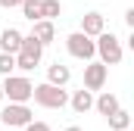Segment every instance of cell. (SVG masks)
<instances>
[{
  "mask_svg": "<svg viewBox=\"0 0 134 131\" xmlns=\"http://www.w3.org/2000/svg\"><path fill=\"white\" fill-rule=\"evenodd\" d=\"M28 131H50L47 125H41V122H34V125H28Z\"/></svg>",
  "mask_w": 134,
  "mask_h": 131,
  "instance_id": "ac0fdd59",
  "label": "cell"
},
{
  "mask_svg": "<svg viewBox=\"0 0 134 131\" xmlns=\"http://www.w3.org/2000/svg\"><path fill=\"white\" fill-rule=\"evenodd\" d=\"M97 109H100L103 116H106V119H109V116H112V112H115V109H119V100L112 97V94H103V97L97 100Z\"/></svg>",
  "mask_w": 134,
  "mask_h": 131,
  "instance_id": "8fae6325",
  "label": "cell"
},
{
  "mask_svg": "<svg viewBox=\"0 0 134 131\" xmlns=\"http://www.w3.org/2000/svg\"><path fill=\"white\" fill-rule=\"evenodd\" d=\"M31 91H34V88L25 81V78H6V88H3V94H9V100H16V103L28 100Z\"/></svg>",
  "mask_w": 134,
  "mask_h": 131,
  "instance_id": "5b68a950",
  "label": "cell"
},
{
  "mask_svg": "<svg viewBox=\"0 0 134 131\" xmlns=\"http://www.w3.org/2000/svg\"><path fill=\"white\" fill-rule=\"evenodd\" d=\"M66 81H69V69L66 66H59V63L50 66V84H66Z\"/></svg>",
  "mask_w": 134,
  "mask_h": 131,
  "instance_id": "4fadbf2b",
  "label": "cell"
},
{
  "mask_svg": "<svg viewBox=\"0 0 134 131\" xmlns=\"http://www.w3.org/2000/svg\"><path fill=\"white\" fill-rule=\"evenodd\" d=\"M81 34H103V16L100 13H87L84 19H81Z\"/></svg>",
  "mask_w": 134,
  "mask_h": 131,
  "instance_id": "9c48e42d",
  "label": "cell"
},
{
  "mask_svg": "<svg viewBox=\"0 0 134 131\" xmlns=\"http://www.w3.org/2000/svg\"><path fill=\"white\" fill-rule=\"evenodd\" d=\"M0 47H3V53H16L22 47V34L16 31V28H6V31L0 34Z\"/></svg>",
  "mask_w": 134,
  "mask_h": 131,
  "instance_id": "ba28073f",
  "label": "cell"
},
{
  "mask_svg": "<svg viewBox=\"0 0 134 131\" xmlns=\"http://www.w3.org/2000/svg\"><path fill=\"white\" fill-rule=\"evenodd\" d=\"M91 91H78L75 94V100H72V106H75V112H84V109H91Z\"/></svg>",
  "mask_w": 134,
  "mask_h": 131,
  "instance_id": "5bb4252c",
  "label": "cell"
},
{
  "mask_svg": "<svg viewBox=\"0 0 134 131\" xmlns=\"http://www.w3.org/2000/svg\"><path fill=\"white\" fill-rule=\"evenodd\" d=\"M103 81H106V66L103 63L87 66V72H84V88H87V91H100Z\"/></svg>",
  "mask_w": 134,
  "mask_h": 131,
  "instance_id": "8992f818",
  "label": "cell"
},
{
  "mask_svg": "<svg viewBox=\"0 0 134 131\" xmlns=\"http://www.w3.org/2000/svg\"><path fill=\"white\" fill-rule=\"evenodd\" d=\"M41 47H44V44H37L34 37H22V47H19V66H22V69H34V66L41 63Z\"/></svg>",
  "mask_w": 134,
  "mask_h": 131,
  "instance_id": "3957f363",
  "label": "cell"
},
{
  "mask_svg": "<svg viewBox=\"0 0 134 131\" xmlns=\"http://www.w3.org/2000/svg\"><path fill=\"white\" fill-rule=\"evenodd\" d=\"M37 44H47V41H53V25L50 22H34V34H31Z\"/></svg>",
  "mask_w": 134,
  "mask_h": 131,
  "instance_id": "30bf717a",
  "label": "cell"
},
{
  "mask_svg": "<svg viewBox=\"0 0 134 131\" xmlns=\"http://www.w3.org/2000/svg\"><path fill=\"white\" fill-rule=\"evenodd\" d=\"M25 3V16L31 19V22H41L44 19V9H41V0H22Z\"/></svg>",
  "mask_w": 134,
  "mask_h": 131,
  "instance_id": "7c38bea8",
  "label": "cell"
},
{
  "mask_svg": "<svg viewBox=\"0 0 134 131\" xmlns=\"http://www.w3.org/2000/svg\"><path fill=\"white\" fill-rule=\"evenodd\" d=\"M69 53H72V56H81V59H91V56H94V53H97V47H94V41H91V37H87V34H69Z\"/></svg>",
  "mask_w": 134,
  "mask_h": 131,
  "instance_id": "277c9868",
  "label": "cell"
},
{
  "mask_svg": "<svg viewBox=\"0 0 134 131\" xmlns=\"http://www.w3.org/2000/svg\"><path fill=\"white\" fill-rule=\"evenodd\" d=\"M41 9H44V16H59V3L56 0H44Z\"/></svg>",
  "mask_w": 134,
  "mask_h": 131,
  "instance_id": "2e32d148",
  "label": "cell"
},
{
  "mask_svg": "<svg viewBox=\"0 0 134 131\" xmlns=\"http://www.w3.org/2000/svg\"><path fill=\"white\" fill-rule=\"evenodd\" d=\"M28 119H31V112H28L22 103L3 109V122H6V125H28Z\"/></svg>",
  "mask_w": 134,
  "mask_h": 131,
  "instance_id": "52a82bcc",
  "label": "cell"
},
{
  "mask_svg": "<svg viewBox=\"0 0 134 131\" xmlns=\"http://www.w3.org/2000/svg\"><path fill=\"white\" fill-rule=\"evenodd\" d=\"M109 128H115V131L128 128V112H122V109H115V112L109 116Z\"/></svg>",
  "mask_w": 134,
  "mask_h": 131,
  "instance_id": "9a60e30c",
  "label": "cell"
},
{
  "mask_svg": "<svg viewBox=\"0 0 134 131\" xmlns=\"http://www.w3.org/2000/svg\"><path fill=\"white\" fill-rule=\"evenodd\" d=\"M94 47L100 50L103 63H109V66L122 63V47H119V37L115 34H100V44H94Z\"/></svg>",
  "mask_w": 134,
  "mask_h": 131,
  "instance_id": "7a4b0ae2",
  "label": "cell"
},
{
  "mask_svg": "<svg viewBox=\"0 0 134 131\" xmlns=\"http://www.w3.org/2000/svg\"><path fill=\"white\" fill-rule=\"evenodd\" d=\"M16 3H22V0H0V6H16Z\"/></svg>",
  "mask_w": 134,
  "mask_h": 131,
  "instance_id": "d6986e66",
  "label": "cell"
},
{
  "mask_svg": "<svg viewBox=\"0 0 134 131\" xmlns=\"http://www.w3.org/2000/svg\"><path fill=\"white\" fill-rule=\"evenodd\" d=\"M31 97L41 103V106H50V109H59V106H66V91H59L56 84H41V88H34Z\"/></svg>",
  "mask_w": 134,
  "mask_h": 131,
  "instance_id": "6da1fadb",
  "label": "cell"
},
{
  "mask_svg": "<svg viewBox=\"0 0 134 131\" xmlns=\"http://www.w3.org/2000/svg\"><path fill=\"white\" fill-rule=\"evenodd\" d=\"M13 66H16V59H13L9 53H0V72H3V75H9Z\"/></svg>",
  "mask_w": 134,
  "mask_h": 131,
  "instance_id": "e0dca14e",
  "label": "cell"
},
{
  "mask_svg": "<svg viewBox=\"0 0 134 131\" xmlns=\"http://www.w3.org/2000/svg\"><path fill=\"white\" fill-rule=\"evenodd\" d=\"M66 131H81V128H75V125H72V128H66Z\"/></svg>",
  "mask_w": 134,
  "mask_h": 131,
  "instance_id": "ffe728a7",
  "label": "cell"
},
{
  "mask_svg": "<svg viewBox=\"0 0 134 131\" xmlns=\"http://www.w3.org/2000/svg\"><path fill=\"white\" fill-rule=\"evenodd\" d=\"M0 97H3V88H0Z\"/></svg>",
  "mask_w": 134,
  "mask_h": 131,
  "instance_id": "44dd1931",
  "label": "cell"
}]
</instances>
